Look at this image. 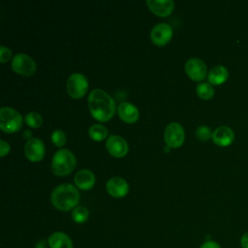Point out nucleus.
<instances>
[{
    "mask_svg": "<svg viewBox=\"0 0 248 248\" xmlns=\"http://www.w3.org/2000/svg\"><path fill=\"white\" fill-rule=\"evenodd\" d=\"M88 107L92 116L100 121L110 119L115 112L114 100L100 88H95L89 93Z\"/></svg>",
    "mask_w": 248,
    "mask_h": 248,
    "instance_id": "f257e3e1",
    "label": "nucleus"
},
{
    "mask_svg": "<svg viewBox=\"0 0 248 248\" xmlns=\"http://www.w3.org/2000/svg\"><path fill=\"white\" fill-rule=\"evenodd\" d=\"M50 201L52 205L58 210L67 211L76 207L79 201V193L74 185L62 183L52 190Z\"/></svg>",
    "mask_w": 248,
    "mask_h": 248,
    "instance_id": "f03ea898",
    "label": "nucleus"
},
{
    "mask_svg": "<svg viewBox=\"0 0 248 248\" xmlns=\"http://www.w3.org/2000/svg\"><path fill=\"white\" fill-rule=\"evenodd\" d=\"M76 167V157L66 148L58 149L51 159V170L56 175H67Z\"/></svg>",
    "mask_w": 248,
    "mask_h": 248,
    "instance_id": "7ed1b4c3",
    "label": "nucleus"
},
{
    "mask_svg": "<svg viewBox=\"0 0 248 248\" xmlns=\"http://www.w3.org/2000/svg\"><path fill=\"white\" fill-rule=\"evenodd\" d=\"M22 116L11 107H2L0 108V128L6 133L18 131L22 126Z\"/></svg>",
    "mask_w": 248,
    "mask_h": 248,
    "instance_id": "20e7f679",
    "label": "nucleus"
},
{
    "mask_svg": "<svg viewBox=\"0 0 248 248\" xmlns=\"http://www.w3.org/2000/svg\"><path fill=\"white\" fill-rule=\"evenodd\" d=\"M88 88L86 77L80 73H73L67 79V91L73 98L82 97Z\"/></svg>",
    "mask_w": 248,
    "mask_h": 248,
    "instance_id": "39448f33",
    "label": "nucleus"
},
{
    "mask_svg": "<svg viewBox=\"0 0 248 248\" xmlns=\"http://www.w3.org/2000/svg\"><path fill=\"white\" fill-rule=\"evenodd\" d=\"M12 68L17 74L23 76H31L36 71V63L34 59L26 53H16L12 59Z\"/></svg>",
    "mask_w": 248,
    "mask_h": 248,
    "instance_id": "423d86ee",
    "label": "nucleus"
},
{
    "mask_svg": "<svg viewBox=\"0 0 248 248\" xmlns=\"http://www.w3.org/2000/svg\"><path fill=\"white\" fill-rule=\"evenodd\" d=\"M185 138L184 129L178 122H170L167 125L164 132V140L169 147L180 146Z\"/></svg>",
    "mask_w": 248,
    "mask_h": 248,
    "instance_id": "0eeeda50",
    "label": "nucleus"
},
{
    "mask_svg": "<svg viewBox=\"0 0 248 248\" xmlns=\"http://www.w3.org/2000/svg\"><path fill=\"white\" fill-rule=\"evenodd\" d=\"M184 67L186 74L189 76L190 78L194 80L201 81L205 78L207 75V67L205 63L198 57H192L188 59Z\"/></svg>",
    "mask_w": 248,
    "mask_h": 248,
    "instance_id": "6e6552de",
    "label": "nucleus"
},
{
    "mask_svg": "<svg viewBox=\"0 0 248 248\" xmlns=\"http://www.w3.org/2000/svg\"><path fill=\"white\" fill-rule=\"evenodd\" d=\"M172 36V28L169 23L160 22L153 26L150 32L151 41L157 46H163L167 44Z\"/></svg>",
    "mask_w": 248,
    "mask_h": 248,
    "instance_id": "1a4fd4ad",
    "label": "nucleus"
},
{
    "mask_svg": "<svg viewBox=\"0 0 248 248\" xmlns=\"http://www.w3.org/2000/svg\"><path fill=\"white\" fill-rule=\"evenodd\" d=\"M24 154L32 162L40 161L45 155V144L38 138H30L24 145Z\"/></svg>",
    "mask_w": 248,
    "mask_h": 248,
    "instance_id": "9d476101",
    "label": "nucleus"
},
{
    "mask_svg": "<svg viewBox=\"0 0 248 248\" xmlns=\"http://www.w3.org/2000/svg\"><path fill=\"white\" fill-rule=\"evenodd\" d=\"M106 147L114 157H123L128 152L127 141L118 135H110L106 141Z\"/></svg>",
    "mask_w": 248,
    "mask_h": 248,
    "instance_id": "9b49d317",
    "label": "nucleus"
},
{
    "mask_svg": "<svg viewBox=\"0 0 248 248\" xmlns=\"http://www.w3.org/2000/svg\"><path fill=\"white\" fill-rule=\"evenodd\" d=\"M106 189L114 198H122L127 195L129 186L127 181L120 176H113L107 181Z\"/></svg>",
    "mask_w": 248,
    "mask_h": 248,
    "instance_id": "f8f14e48",
    "label": "nucleus"
},
{
    "mask_svg": "<svg viewBox=\"0 0 248 248\" xmlns=\"http://www.w3.org/2000/svg\"><path fill=\"white\" fill-rule=\"evenodd\" d=\"M211 139L216 145L225 147L232 143L234 140V133L232 129L228 126H219L213 131Z\"/></svg>",
    "mask_w": 248,
    "mask_h": 248,
    "instance_id": "ddd939ff",
    "label": "nucleus"
},
{
    "mask_svg": "<svg viewBox=\"0 0 248 248\" xmlns=\"http://www.w3.org/2000/svg\"><path fill=\"white\" fill-rule=\"evenodd\" d=\"M148 8L159 16L170 15L173 9L174 2L172 0H146Z\"/></svg>",
    "mask_w": 248,
    "mask_h": 248,
    "instance_id": "4468645a",
    "label": "nucleus"
},
{
    "mask_svg": "<svg viewBox=\"0 0 248 248\" xmlns=\"http://www.w3.org/2000/svg\"><path fill=\"white\" fill-rule=\"evenodd\" d=\"M117 112L119 117L127 123H133L137 121L140 115L137 107L129 102L121 103L117 108Z\"/></svg>",
    "mask_w": 248,
    "mask_h": 248,
    "instance_id": "2eb2a0df",
    "label": "nucleus"
},
{
    "mask_svg": "<svg viewBox=\"0 0 248 248\" xmlns=\"http://www.w3.org/2000/svg\"><path fill=\"white\" fill-rule=\"evenodd\" d=\"M74 180L76 185L79 189L88 190L92 188L95 183V175L91 170L87 169H82L76 173Z\"/></svg>",
    "mask_w": 248,
    "mask_h": 248,
    "instance_id": "dca6fc26",
    "label": "nucleus"
},
{
    "mask_svg": "<svg viewBox=\"0 0 248 248\" xmlns=\"http://www.w3.org/2000/svg\"><path fill=\"white\" fill-rule=\"evenodd\" d=\"M228 78H229V71L223 65L214 66L209 70V73L207 74L208 82L212 85H220L225 81H227Z\"/></svg>",
    "mask_w": 248,
    "mask_h": 248,
    "instance_id": "f3484780",
    "label": "nucleus"
},
{
    "mask_svg": "<svg viewBox=\"0 0 248 248\" xmlns=\"http://www.w3.org/2000/svg\"><path fill=\"white\" fill-rule=\"evenodd\" d=\"M47 243L50 248H73L72 239L63 232H55L51 233Z\"/></svg>",
    "mask_w": 248,
    "mask_h": 248,
    "instance_id": "a211bd4d",
    "label": "nucleus"
},
{
    "mask_svg": "<svg viewBox=\"0 0 248 248\" xmlns=\"http://www.w3.org/2000/svg\"><path fill=\"white\" fill-rule=\"evenodd\" d=\"M196 92L201 99L209 100L214 95V88L209 82H201L196 86Z\"/></svg>",
    "mask_w": 248,
    "mask_h": 248,
    "instance_id": "6ab92c4d",
    "label": "nucleus"
},
{
    "mask_svg": "<svg viewBox=\"0 0 248 248\" xmlns=\"http://www.w3.org/2000/svg\"><path fill=\"white\" fill-rule=\"evenodd\" d=\"M88 134L95 140H102L108 136V129L102 124H93L88 129Z\"/></svg>",
    "mask_w": 248,
    "mask_h": 248,
    "instance_id": "aec40b11",
    "label": "nucleus"
},
{
    "mask_svg": "<svg viewBox=\"0 0 248 248\" xmlns=\"http://www.w3.org/2000/svg\"><path fill=\"white\" fill-rule=\"evenodd\" d=\"M88 216H89V212H88V209L85 207V206H82V205H78L74 208L73 212H72V217H73V220L76 222V223H84L87 219H88Z\"/></svg>",
    "mask_w": 248,
    "mask_h": 248,
    "instance_id": "412c9836",
    "label": "nucleus"
},
{
    "mask_svg": "<svg viewBox=\"0 0 248 248\" xmlns=\"http://www.w3.org/2000/svg\"><path fill=\"white\" fill-rule=\"evenodd\" d=\"M24 120L27 123V125H29L30 127H33V128L40 127L43 122V118H42L41 114L36 111H31V112H28L27 114H25Z\"/></svg>",
    "mask_w": 248,
    "mask_h": 248,
    "instance_id": "4be33fe9",
    "label": "nucleus"
},
{
    "mask_svg": "<svg viewBox=\"0 0 248 248\" xmlns=\"http://www.w3.org/2000/svg\"><path fill=\"white\" fill-rule=\"evenodd\" d=\"M212 133L210 128L205 125H201L196 129V136L201 140H208L210 138H212Z\"/></svg>",
    "mask_w": 248,
    "mask_h": 248,
    "instance_id": "5701e85b",
    "label": "nucleus"
},
{
    "mask_svg": "<svg viewBox=\"0 0 248 248\" xmlns=\"http://www.w3.org/2000/svg\"><path fill=\"white\" fill-rule=\"evenodd\" d=\"M66 140H67V137H66L65 132L60 129L54 130L51 134V140L57 146L64 145L66 142Z\"/></svg>",
    "mask_w": 248,
    "mask_h": 248,
    "instance_id": "b1692460",
    "label": "nucleus"
},
{
    "mask_svg": "<svg viewBox=\"0 0 248 248\" xmlns=\"http://www.w3.org/2000/svg\"><path fill=\"white\" fill-rule=\"evenodd\" d=\"M11 56H12L11 49L5 46H0V61L2 63H5L11 58Z\"/></svg>",
    "mask_w": 248,
    "mask_h": 248,
    "instance_id": "393cba45",
    "label": "nucleus"
},
{
    "mask_svg": "<svg viewBox=\"0 0 248 248\" xmlns=\"http://www.w3.org/2000/svg\"><path fill=\"white\" fill-rule=\"evenodd\" d=\"M0 151H1V157H4L10 151V144L4 140H0Z\"/></svg>",
    "mask_w": 248,
    "mask_h": 248,
    "instance_id": "a878e982",
    "label": "nucleus"
},
{
    "mask_svg": "<svg viewBox=\"0 0 248 248\" xmlns=\"http://www.w3.org/2000/svg\"><path fill=\"white\" fill-rule=\"evenodd\" d=\"M200 248H221V246L213 240H207L202 244Z\"/></svg>",
    "mask_w": 248,
    "mask_h": 248,
    "instance_id": "bb28decb",
    "label": "nucleus"
},
{
    "mask_svg": "<svg viewBox=\"0 0 248 248\" xmlns=\"http://www.w3.org/2000/svg\"><path fill=\"white\" fill-rule=\"evenodd\" d=\"M240 245L242 248H248V232H244L240 238Z\"/></svg>",
    "mask_w": 248,
    "mask_h": 248,
    "instance_id": "cd10ccee",
    "label": "nucleus"
}]
</instances>
